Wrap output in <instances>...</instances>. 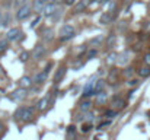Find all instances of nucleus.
Returning a JSON list of instances; mask_svg holds the SVG:
<instances>
[{
    "label": "nucleus",
    "mask_w": 150,
    "mask_h": 140,
    "mask_svg": "<svg viewBox=\"0 0 150 140\" xmlns=\"http://www.w3.org/2000/svg\"><path fill=\"white\" fill-rule=\"evenodd\" d=\"M47 79H48V72L42 70V72L37 73V76H35L34 82H35V83H38V85H42L44 82H47Z\"/></svg>",
    "instance_id": "nucleus-10"
},
{
    "label": "nucleus",
    "mask_w": 150,
    "mask_h": 140,
    "mask_svg": "<svg viewBox=\"0 0 150 140\" xmlns=\"http://www.w3.org/2000/svg\"><path fill=\"white\" fill-rule=\"evenodd\" d=\"M28 95V89H25V88H18V89H15L12 95H10V98L13 99V101H22V99H25V96Z\"/></svg>",
    "instance_id": "nucleus-5"
},
{
    "label": "nucleus",
    "mask_w": 150,
    "mask_h": 140,
    "mask_svg": "<svg viewBox=\"0 0 150 140\" xmlns=\"http://www.w3.org/2000/svg\"><path fill=\"white\" fill-rule=\"evenodd\" d=\"M127 85H128V86H137V85H139V80H137V79H131V80L127 82Z\"/></svg>",
    "instance_id": "nucleus-37"
},
{
    "label": "nucleus",
    "mask_w": 150,
    "mask_h": 140,
    "mask_svg": "<svg viewBox=\"0 0 150 140\" xmlns=\"http://www.w3.org/2000/svg\"><path fill=\"white\" fill-rule=\"evenodd\" d=\"M139 76L140 77H149L150 76V67L149 66H143L139 69Z\"/></svg>",
    "instance_id": "nucleus-23"
},
{
    "label": "nucleus",
    "mask_w": 150,
    "mask_h": 140,
    "mask_svg": "<svg viewBox=\"0 0 150 140\" xmlns=\"http://www.w3.org/2000/svg\"><path fill=\"white\" fill-rule=\"evenodd\" d=\"M9 47V41L7 40H0V54H3Z\"/></svg>",
    "instance_id": "nucleus-28"
},
{
    "label": "nucleus",
    "mask_w": 150,
    "mask_h": 140,
    "mask_svg": "<svg viewBox=\"0 0 150 140\" xmlns=\"http://www.w3.org/2000/svg\"><path fill=\"white\" fill-rule=\"evenodd\" d=\"M105 85H106V82H105L103 79H99V80L96 82V86H95V95L103 92V91H105Z\"/></svg>",
    "instance_id": "nucleus-20"
},
{
    "label": "nucleus",
    "mask_w": 150,
    "mask_h": 140,
    "mask_svg": "<svg viewBox=\"0 0 150 140\" xmlns=\"http://www.w3.org/2000/svg\"><path fill=\"white\" fill-rule=\"evenodd\" d=\"M34 115H35V108L34 107H25L23 115H22V121L28 123V121H31L34 118Z\"/></svg>",
    "instance_id": "nucleus-6"
},
{
    "label": "nucleus",
    "mask_w": 150,
    "mask_h": 140,
    "mask_svg": "<svg viewBox=\"0 0 150 140\" xmlns=\"http://www.w3.org/2000/svg\"><path fill=\"white\" fill-rule=\"evenodd\" d=\"M117 115V111L115 109H106L105 111V117H108V118H114Z\"/></svg>",
    "instance_id": "nucleus-32"
},
{
    "label": "nucleus",
    "mask_w": 150,
    "mask_h": 140,
    "mask_svg": "<svg viewBox=\"0 0 150 140\" xmlns=\"http://www.w3.org/2000/svg\"><path fill=\"white\" fill-rule=\"evenodd\" d=\"M109 124H111V121H109V120H106V121H102L99 126H98V129H99V130H103V129H105V127H108Z\"/></svg>",
    "instance_id": "nucleus-34"
},
{
    "label": "nucleus",
    "mask_w": 150,
    "mask_h": 140,
    "mask_svg": "<svg viewBox=\"0 0 150 140\" xmlns=\"http://www.w3.org/2000/svg\"><path fill=\"white\" fill-rule=\"evenodd\" d=\"M10 23V15L9 13H6V15H3V22H1V26H7Z\"/></svg>",
    "instance_id": "nucleus-30"
},
{
    "label": "nucleus",
    "mask_w": 150,
    "mask_h": 140,
    "mask_svg": "<svg viewBox=\"0 0 150 140\" xmlns=\"http://www.w3.org/2000/svg\"><path fill=\"white\" fill-rule=\"evenodd\" d=\"M98 53H99V51H98L96 48H92V50H89V51H88L86 58H88V60H92V58H95V57L98 55Z\"/></svg>",
    "instance_id": "nucleus-26"
},
{
    "label": "nucleus",
    "mask_w": 150,
    "mask_h": 140,
    "mask_svg": "<svg viewBox=\"0 0 150 140\" xmlns=\"http://www.w3.org/2000/svg\"><path fill=\"white\" fill-rule=\"evenodd\" d=\"M91 4V0H80L79 3H77V6L74 7V12L76 13H82L83 10H86V7Z\"/></svg>",
    "instance_id": "nucleus-11"
},
{
    "label": "nucleus",
    "mask_w": 150,
    "mask_h": 140,
    "mask_svg": "<svg viewBox=\"0 0 150 140\" xmlns=\"http://www.w3.org/2000/svg\"><path fill=\"white\" fill-rule=\"evenodd\" d=\"M3 129H4V126H3V124H1V123H0V131H1V130H3Z\"/></svg>",
    "instance_id": "nucleus-43"
},
{
    "label": "nucleus",
    "mask_w": 150,
    "mask_h": 140,
    "mask_svg": "<svg viewBox=\"0 0 150 140\" xmlns=\"http://www.w3.org/2000/svg\"><path fill=\"white\" fill-rule=\"evenodd\" d=\"M124 75L128 77V76H133V69L130 67V69H125V72H124Z\"/></svg>",
    "instance_id": "nucleus-39"
},
{
    "label": "nucleus",
    "mask_w": 150,
    "mask_h": 140,
    "mask_svg": "<svg viewBox=\"0 0 150 140\" xmlns=\"http://www.w3.org/2000/svg\"><path fill=\"white\" fill-rule=\"evenodd\" d=\"M40 21H41V16H37V18L32 21V23H31V28H35V26L40 23Z\"/></svg>",
    "instance_id": "nucleus-35"
},
{
    "label": "nucleus",
    "mask_w": 150,
    "mask_h": 140,
    "mask_svg": "<svg viewBox=\"0 0 150 140\" xmlns=\"http://www.w3.org/2000/svg\"><path fill=\"white\" fill-rule=\"evenodd\" d=\"M67 133L71 134V136H74V133H76V127H74V126H69V127H67Z\"/></svg>",
    "instance_id": "nucleus-36"
},
{
    "label": "nucleus",
    "mask_w": 150,
    "mask_h": 140,
    "mask_svg": "<svg viewBox=\"0 0 150 140\" xmlns=\"http://www.w3.org/2000/svg\"><path fill=\"white\" fill-rule=\"evenodd\" d=\"M106 99H108V92H106V91H103V92L95 95V101H96V104H105Z\"/></svg>",
    "instance_id": "nucleus-19"
},
{
    "label": "nucleus",
    "mask_w": 150,
    "mask_h": 140,
    "mask_svg": "<svg viewBox=\"0 0 150 140\" xmlns=\"http://www.w3.org/2000/svg\"><path fill=\"white\" fill-rule=\"evenodd\" d=\"M61 1H64V0H51V3H54V4H58V3H61Z\"/></svg>",
    "instance_id": "nucleus-41"
},
{
    "label": "nucleus",
    "mask_w": 150,
    "mask_h": 140,
    "mask_svg": "<svg viewBox=\"0 0 150 140\" xmlns=\"http://www.w3.org/2000/svg\"><path fill=\"white\" fill-rule=\"evenodd\" d=\"M91 108H92V102H91L89 99H83V101H80V104H79V109H80V111L88 112V111H91Z\"/></svg>",
    "instance_id": "nucleus-14"
},
{
    "label": "nucleus",
    "mask_w": 150,
    "mask_h": 140,
    "mask_svg": "<svg viewBox=\"0 0 150 140\" xmlns=\"http://www.w3.org/2000/svg\"><path fill=\"white\" fill-rule=\"evenodd\" d=\"M144 64H146V66H149V67H150V53H147V54H144Z\"/></svg>",
    "instance_id": "nucleus-38"
},
{
    "label": "nucleus",
    "mask_w": 150,
    "mask_h": 140,
    "mask_svg": "<svg viewBox=\"0 0 150 140\" xmlns=\"http://www.w3.org/2000/svg\"><path fill=\"white\" fill-rule=\"evenodd\" d=\"M45 51H47V50H45V47L42 45V44H38V45L34 48V53H32V54H34V58H37V60H41V58L44 57Z\"/></svg>",
    "instance_id": "nucleus-9"
},
{
    "label": "nucleus",
    "mask_w": 150,
    "mask_h": 140,
    "mask_svg": "<svg viewBox=\"0 0 150 140\" xmlns=\"http://www.w3.org/2000/svg\"><path fill=\"white\" fill-rule=\"evenodd\" d=\"M77 0H64V4L66 6H71V4H74Z\"/></svg>",
    "instance_id": "nucleus-40"
},
{
    "label": "nucleus",
    "mask_w": 150,
    "mask_h": 140,
    "mask_svg": "<svg viewBox=\"0 0 150 140\" xmlns=\"http://www.w3.org/2000/svg\"><path fill=\"white\" fill-rule=\"evenodd\" d=\"M102 43H103V35H98V37H95L92 40V45H95V47H98Z\"/></svg>",
    "instance_id": "nucleus-29"
},
{
    "label": "nucleus",
    "mask_w": 150,
    "mask_h": 140,
    "mask_svg": "<svg viewBox=\"0 0 150 140\" xmlns=\"http://www.w3.org/2000/svg\"><path fill=\"white\" fill-rule=\"evenodd\" d=\"M42 12H44V15H45L47 18H52V16L58 12V10H57V4H54V3H51V1L47 3Z\"/></svg>",
    "instance_id": "nucleus-7"
},
{
    "label": "nucleus",
    "mask_w": 150,
    "mask_h": 140,
    "mask_svg": "<svg viewBox=\"0 0 150 140\" xmlns=\"http://www.w3.org/2000/svg\"><path fill=\"white\" fill-rule=\"evenodd\" d=\"M76 35V31L71 25H63L60 28V40L61 41H69Z\"/></svg>",
    "instance_id": "nucleus-2"
},
{
    "label": "nucleus",
    "mask_w": 150,
    "mask_h": 140,
    "mask_svg": "<svg viewBox=\"0 0 150 140\" xmlns=\"http://www.w3.org/2000/svg\"><path fill=\"white\" fill-rule=\"evenodd\" d=\"M26 4V0H13V7L18 10V9H21V7H23Z\"/></svg>",
    "instance_id": "nucleus-27"
},
{
    "label": "nucleus",
    "mask_w": 150,
    "mask_h": 140,
    "mask_svg": "<svg viewBox=\"0 0 150 140\" xmlns=\"http://www.w3.org/2000/svg\"><path fill=\"white\" fill-rule=\"evenodd\" d=\"M66 67H60L58 70H57V73H55V76H54V83H58L63 77H64V75H66Z\"/></svg>",
    "instance_id": "nucleus-17"
},
{
    "label": "nucleus",
    "mask_w": 150,
    "mask_h": 140,
    "mask_svg": "<svg viewBox=\"0 0 150 140\" xmlns=\"http://www.w3.org/2000/svg\"><path fill=\"white\" fill-rule=\"evenodd\" d=\"M44 40L45 41H52L54 40V34H52L51 29H45L44 31Z\"/></svg>",
    "instance_id": "nucleus-25"
},
{
    "label": "nucleus",
    "mask_w": 150,
    "mask_h": 140,
    "mask_svg": "<svg viewBox=\"0 0 150 140\" xmlns=\"http://www.w3.org/2000/svg\"><path fill=\"white\" fill-rule=\"evenodd\" d=\"M96 82H98V79H96V76L95 77H92L86 85H85V88H83V98H89L91 95H95V86H96Z\"/></svg>",
    "instance_id": "nucleus-3"
},
{
    "label": "nucleus",
    "mask_w": 150,
    "mask_h": 140,
    "mask_svg": "<svg viewBox=\"0 0 150 140\" xmlns=\"http://www.w3.org/2000/svg\"><path fill=\"white\" fill-rule=\"evenodd\" d=\"M111 107H112V109H122V108H125V101L124 99H121V98H118V96H115L112 101H111Z\"/></svg>",
    "instance_id": "nucleus-8"
},
{
    "label": "nucleus",
    "mask_w": 150,
    "mask_h": 140,
    "mask_svg": "<svg viewBox=\"0 0 150 140\" xmlns=\"http://www.w3.org/2000/svg\"><path fill=\"white\" fill-rule=\"evenodd\" d=\"M23 109H25V107H21V108H18V109H16V112H15V115H13L16 121L22 120V115H23Z\"/></svg>",
    "instance_id": "nucleus-24"
},
{
    "label": "nucleus",
    "mask_w": 150,
    "mask_h": 140,
    "mask_svg": "<svg viewBox=\"0 0 150 140\" xmlns=\"http://www.w3.org/2000/svg\"><path fill=\"white\" fill-rule=\"evenodd\" d=\"M1 22H3V13L0 12V26H1Z\"/></svg>",
    "instance_id": "nucleus-42"
},
{
    "label": "nucleus",
    "mask_w": 150,
    "mask_h": 140,
    "mask_svg": "<svg viewBox=\"0 0 150 140\" xmlns=\"http://www.w3.org/2000/svg\"><path fill=\"white\" fill-rule=\"evenodd\" d=\"M25 38L23 32L21 28H10L7 32H6V40L7 41H13V43H19Z\"/></svg>",
    "instance_id": "nucleus-1"
},
{
    "label": "nucleus",
    "mask_w": 150,
    "mask_h": 140,
    "mask_svg": "<svg viewBox=\"0 0 150 140\" xmlns=\"http://www.w3.org/2000/svg\"><path fill=\"white\" fill-rule=\"evenodd\" d=\"M29 53L28 51H23V53H21V55H19V58H21V61H28L29 60Z\"/></svg>",
    "instance_id": "nucleus-31"
},
{
    "label": "nucleus",
    "mask_w": 150,
    "mask_h": 140,
    "mask_svg": "<svg viewBox=\"0 0 150 140\" xmlns=\"http://www.w3.org/2000/svg\"><path fill=\"white\" fill-rule=\"evenodd\" d=\"M117 58H118V54L114 53V51H111V53L106 55V64H114V63H117Z\"/></svg>",
    "instance_id": "nucleus-21"
},
{
    "label": "nucleus",
    "mask_w": 150,
    "mask_h": 140,
    "mask_svg": "<svg viewBox=\"0 0 150 140\" xmlns=\"http://www.w3.org/2000/svg\"><path fill=\"white\" fill-rule=\"evenodd\" d=\"M114 21V13H111V12H106V13H103L102 16H100L99 22L102 25H106V23H111Z\"/></svg>",
    "instance_id": "nucleus-13"
},
{
    "label": "nucleus",
    "mask_w": 150,
    "mask_h": 140,
    "mask_svg": "<svg viewBox=\"0 0 150 140\" xmlns=\"http://www.w3.org/2000/svg\"><path fill=\"white\" fill-rule=\"evenodd\" d=\"M115 43H117V35L115 34H109L106 37V40H105V44H106L108 48H112V47L115 45Z\"/></svg>",
    "instance_id": "nucleus-18"
},
{
    "label": "nucleus",
    "mask_w": 150,
    "mask_h": 140,
    "mask_svg": "<svg viewBox=\"0 0 150 140\" xmlns=\"http://www.w3.org/2000/svg\"><path fill=\"white\" fill-rule=\"evenodd\" d=\"M31 12H32L31 6L29 4H25L23 7H21V9L16 10V19L18 21H26L31 16Z\"/></svg>",
    "instance_id": "nucleus-4"
},
{
    "label": "nucleus",
    "mask_w": 150,
    "mask_h": 140,
    "mask_svg": "<svg viewBox=\"0 0 150 140\" xmlns=\"http://www.w3.org/2000/svg\"><path fill=\"white\" fill-rule=\"evenodd\" d=\"M44 7H45V3H44L42 0H35V1H34V9H35V12H37V13L42 12V10H44Z\"/></svg>",
    "instance_id": "nucleus-22"
},
{
    "label": "nucleus",
    "mask_w": 150,
    "mask_h": 140,
    "mask_svg": "<svg viewBox=\"0 0 150 140\" xmlns=\"http://www.w3.org/2000/svg\"><path fill=\"white\" fill-rule=\"evenodd\" d=\"M91 129H92V124L91 123H85V124H82V129L80 130H82V133H88Z\"/></svg>",
    "instance_id": "nucleus-33"
},
{
    "label": "nucleus",
    "mask_w": 150,
    "mask_h": 140,
    "mask_svg": "<svg viewBox=\"0 0 150 140\" xmlns=\"http://www.w3.org/2000/svg\"><path fill=\"white\" fill-rule=\"evenodd\" d=\"M48 104H50V99H48L47 96H44V98H41V99L38 101V104H37V109H38V111H44V109L48 107Z\"/></svg>",
    "instance_id": "nucleus-15"
},
{
    "label": "nucleus",
    "mask_w": 150,
    "mask_h": 140,
    "mask_svg": "<svg viewBox=\"0 0 150 140\" xmlns=\"http://www.w3.org/2000/svg\"><path fill=\"white\" fill-rule=\"evenodd\" d=\"M32 79L31 77H28V76H25V77H22L21 79V82H19V85H21V88H25V89H29L31 86H32Z\"/></svg>",
    "instance_id": "nucleus-16"
},
{
    "label": "nucleus",
    "mask_w": 150,
    "mask_h": 140,
    "mask_svg": "<svg viewBox=\"0 0 150 140\" xmlns=\"http://www.w3.org/2000/svg\"><path fill=\"white\" fill-rule=\"evenodd\" d=\"M108 1H111V0H102V3H108Z\"/></svg>",
    "instance_id": "nucleus-44"
},
{
    "label": "nucleus",
    "mask_w": 150,
    "mask_h": 140,
    "mask_svg": "<svg viewBox=\"0 0 150 140\" xmlns=\"http://www.w3.org/2000/svg\"><path fill=\"white\" fill-rule=\"evenodd\" d=\"M128 57H130L128 51H122V53H120V54H118L117 63H118V64H121V66H124V64H127V63H128Z\"/></svg>",
    "instance_id": "nucleus-12"
},
{
    "label": "nucleus",
    "mask_w": 150,
    "mask_h": 140,
    "mask_svg": "<svg viewBox=\"0 0 150 140\" xmlns=\"http://www.w3.org/2000/svg\"><path fill=\"white\" fill-rule=\"evenodd\" d=\"M42 1H44L45 4H47V3H50V0H42Z\"/></svg>",
    "instance_id": "nucleus-45"
}]
</instances>
